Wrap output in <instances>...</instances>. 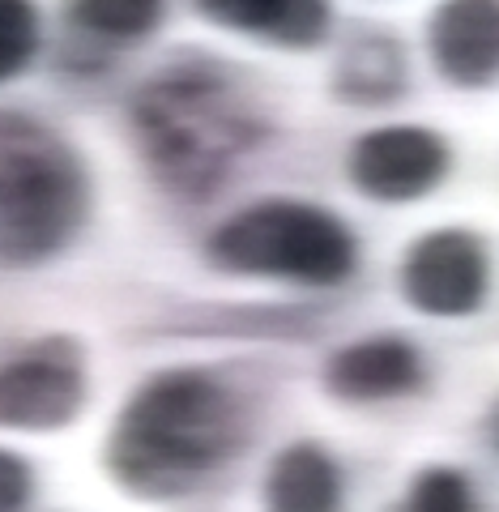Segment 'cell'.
Instances as JSON below:
<instances>
[{
  "label": "cell",
  "mask_w": 499,
  "mask_h": 512,
  "mask_svg": "<svg viewBox=\"0 0 499 512\" xmlns=\"http://www.w3.org/2000/svg\"><path fill=\"white\" fill-rule=\"evenodd\" d=\"M491 291L487 239L465 227H436L418 235L401 261V295L414 312L436 320L474 316Z\"/></svg>",
  "instance_id": "8992f818"
},
{
  "label": "cell",
  "mask_w": 499,
  "mask_h": 512,
  "mask_svg": "<svg viewBox=\"0 0 499 512\" xmlns=\"http://www.w3.org/2000/svg\"><path fill=\"white\" fill-rule=\"evenodd\" d=\"M64 18L90 43H141L167 18V0H64Z\"/></svg>",
  "instance_id": "4fadbf2b"
},
{
  "label": "cell",
  "mask_w": 499,
  "mask_h": 512,
  "mask_svg": "<svg viewBox=\"0 0 499 512\" xmlns=\"http://www.w3.org/2000/svg\"><path fill=\"white\" fill-rule=\"evenodd\" d=\"M43 18L35 0H0V86L22 77L39 56Z\"/></svg>",
  "instance_id": "5bb4252c"
},
{
  "label": "cell",
  "mask_w": 499,
  "mask_h": 512,
  "mask_svg": "<svg viewBox=\"0 0 499 512\" xmlns=\"http://www.w3.org/2000/svg\"><path fill=\"white\" fill-rule=\"evenodd\" d=\"M265 512H342L346 483L342 466L325 444H286L265 474Z\"/></svg>",
  "instance_id": "7c38bea8"
},
{
  "label": "cell",
  "mask_w": 499,
  "mask_h": 512,
  "mask_svg": "<svg viewBox=\"0 0 499 512\" xmlns=\"http://www.w3.org/2000/svg\"><path fill=\"white\" fill-rule=\"evenodd\" d=\"M427 367L418 346L406 338H363L342 346L325 363V389L337 402L350 406H372V402H393V397H410L423 384Z\"/></svg>",
  "instance_id": "9c48e42d"
},
{
  "label": "cell",
  "mask_w": 499,
  "mask_h": 512,
  "mask_svg": "<svg viewBox=\"0 0 499 512\" xmlns=\"http://www.w3.org/2000/svg\"><path fill=\"white\" fill-rule=\"evenodd\" d=\"M128 133L158 188L205 201L269 137V120L227 64L175 60L128 99Z\"/></svg>",
  "instance_id": "7a4b0ae2"
},
{
  "label": "cell",
  "mask_w": 499,
  "mask_h": 512,
  "mask_svg": "<svg viewBox=\"0 0 499 512\" xmlns=\"http://www.w3.org/2000/svg\"><path fill=\"white\" fill-rule=\"evenodd\" d=\"M406 512H478V491L453 466H427L414 474Z\"/></svg>",
  "instance_id": "9a60e30c"
},
{
  "label": "cell",
  "mask_w": 499,
  "mask_h": 512,
  "mask_svg": "<svg viewBox=\"0 0 499 512\" xmlns=\"http://www.w3.org/2000/svg\"><path fill=\"white\" fill-rule=\"evenodd\" d=\"M205 22L286 52L320 47L333 30V0H192Z\"/></svg>",
  "instance_id": "30bf717a"
},
{
  "label": "cell",
  "mask_w": 499,
  "mask_h": 512,
  "mask_svg": "<svg viewBox=\"0 0 499 512\" xmlns=\"http://www.w3.org/2000/svg\"><path fill=\"white\" fill-rule=\"evenodd\" d=\"M453 171V146L436 128L423 124H384L354 137L346 154L350 184L372 201L406 205L431 197Z\"/></svg>",
  "instance_id": "52a82bcc"
},
{
  "label": "cell",
  "mask_w": 499,
  "mask_h": 512,
  "mask_svg": "<svg viewBox=\"0 0 499 512\" xmlns=\"http://www.w3.org/2000/svg\"><path fill=\"white\" fill-rule=\"evenodd\" d=\"M487 436H491V448L499 453V402H495V410H491V419H487Z\"/></svg>",
  "instance_id": "e0dca14e"
},
{
  "label": "cell",
  "mask_w": 499,
  "mask_h": 512,
  "mask_svg": "<svg viewBox=\"0 0 499 512\" xmlns=\"http://www.w3.org/2000/svg\"><path fill=\"white\" fill-rule=\"evenodd\" d=\"M397 512H406V508H397Z\"/></svg>",
  "instance_id": "ac0fdd59"
},
{
  "label": "cell",
  "mask_w": 499,
  "mask_h": 512,
  "mask_svg": "<svg viewBox=\"0 0 499 512\" xmlns=\"http://www.w3.org/2000/svg\"><path fill=\"white\" fill-rule=\"evenodd\" d=\"M427 52L444 82L487 90L499 82V0H440L427 22Z\"/></svg>",
  "instance_id": "ba28073f"
},
{
  "label": "cell",
  "mask_w": 499,
  "mask_h": 512,
  "mask_svg": "<svg viewBox=\"0 0 499 512\" xmlns=\"http://www.w3.org/2000/svg\"><path fill=\"white\" fill-rule=\"evenodd\" d=\"M86 406V355L73 338H43L0 363V427L60 431Z\"/></svg>",
  "instance_id": "5b68a950"
},
{
  "label": "cell",
  "mask_w": 499,
  "mask_h": 512,
  "mask_svg": "<svg viewBox=\"0 0 499 512\" xmlns=\"http://www.w3.org/2000/svg\"><path fill=\"white\" fill-rule=\"evenodd\" d=\"M94 184L73 141L22 111H0V265L35 269L90 222Z\"/></svg>",
  "instance_id": "3957f363"
},
{
  "label": "cell",
  "mask_w": 499,
  "mask_h": 512,
  "mask_svg": "<svg viewBox=\"0 0 499 512\" xmlns=\"http://www.w3.org/2000/svg\"><path fill=\"white\" fill-rule=\"evenodd\" d=\"M248 423L231 380L209 367H167L120 406L103 448L107 474L141 500H180L248 444Z\"/></svg>",
  "instance_id": "6da1fadb"
},
{
  "label": "cell",
  "mask_w": 499,
  "mask_h": 512,
  "mask_svg": "<svg viewBox=\"0 0 499 512\" xmlns=\"http://www.w3.org/2000/svg\"><path fill=\"white\" fill-rule=\"evenodd\" d=\"M410 60L397 35L380 26H359L342 43L333 64V94L350 107H384L406 94Z\"/></svg>",
  "instance_id": "8fae6325"
},
{
  "label": "cell",
  "mask_w": 499,
  "mask_h": 512,
  "mask_svg": "<svg viewBox=\"0 0 499 512\" xmlns=\"http://www.w3.org/2000/svg\"><path fill=\"white\" fill-rule=\"evenodd\" d=\"M205 261L231 278H273L329 291L359 269V239L346 218L325 205L269 197L209 231Z\"/></svg>",
  "instance_id": "277c9868"
},
{
  "label": "cell",
  "mask_w": 499,
  "mask_h": 512,
  "mask_svg": "<svg viewBox=\"0 0 499 512\" xmlns=\"http://www.w3.org/2000/svg\"><path fill=\"white\" fill-rule=\"evenodd\" d=\"M35 495V470L22 453L0 448V512H22Z\"/></svg>",
  "instance_id": "2e32d148"
}]
</instances>
